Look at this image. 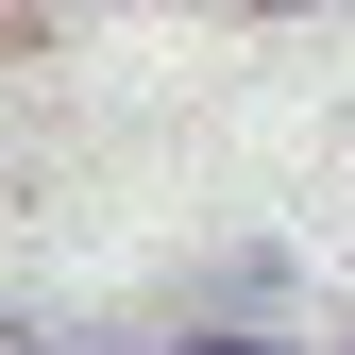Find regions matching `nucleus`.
I'll return each instance as SVG.
<instances>
[{
  "label": "nucleus",
  "mask_w": 355,
  "mask_h": 355,
  "mask_svg": "<svg viewBox=\"0 0 355 355\" xmlns=\"http://www.w3.org/2000/svg\"><path fill=\"white\" fill-rule=\"evenodd\" d=\"M0 355H119V338H51V322H0Z\"/></svg>",
  "instance_id": "nucleus-1"
},
{
  "label": "nucleus",
  "mask_w": 355,
  "mask_h": 355,
  "mask_svg": "<svg viewBox=\"0 0 355 355\" xmlns=\"http://www.w3.org/2000/svg\"><path fill=\"white\" fill-rule=\"evenodd\" d=\"M187 355H288V338H187Z\"/></svg>",
  "instance_id": "nucleus-2"
},
{
  "label": "nucleus",
  "mask_w": 355,
  "mask_h": 355,
  "mask_svg": "<svg viewBox=\"0 0 355 355\" xmlns=\"http://www.w3.org/2000/svg\"><path fill=\"white\" fill-rule=\"evenodd\" d=\"M271 17H338V0H271Z\"/></svg>",
  "instance_id": "nucleus-3"
}]
</instances>
